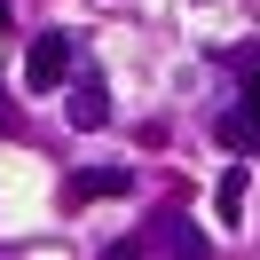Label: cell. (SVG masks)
I'll use <instances>...</instances> for the list:
<instances>
[{
	"label": "cell",
	"instance_id": "obj_5",
	"mask_svg": "<svg viewBox=\"0 0 260 260\" xmlns=\"http://www.w3.org/2000/svg\"><path fill=\"white\" fill-rule=\"evenodd\" d=\"M213 213H221V221H237V213H244V166H229V174H221V189H213Z\"/></svg>",
	"mask_w": 260,
	"mask_h": 260
},
{
	"label": "cell",
	"instance_id": "obj_8",
	"mask_svg": "<svg viewBox=\"0 0 260 260\" xmlns=\"http://www.w3.org/2000/svg\"><path fill=\"white\" fill-rule=\"evenodd\" d=\"M8 24H16V16H8V0H0V32H8Z\"/></svg>",
	"mask_w": 260,
	"mask_h": 260
},
{
	"label": "cell",
	"instance_id": "obj_7",
	"mask_svg": "<svg viewBox=\"0 0 260 260\" xmlns=\"http://www.w3.org/2000/svg\"><path fill=\"white\" fill-rule=\"evenodd\" d=\"M103 260H134V244H111V252H103Z\"/></svg>",
	"mask_w": 260,
	"mask_h": 260
},
{
	"label": "cell",
	"instance_id": "obj_4",
	"mask_svg": "<svg viewBox=\"0 0 260 260\" xmlns=\"http://www.w3.org/2000/svg\"><path fill=\"white\" fill-rule=\"evenodd\" d=\"M213 134H221L229 150H260V118H244V111H221V126H213Z\"/></svg>",
	"mask_w": 260,
	"mask_h": 260
},
{
	"label": "cell",
	"instance_id": "obj_3",
	"mask_svg": "<svg viewBox=\"0 0 260 260\" xmlns=\"http://www.w3.org/2000/svg\"><path fill=\"white\" fill-rule=\"evenodd\" d=\"M111 118V95H103L95 79H79V95H71V126H103Z\"/></svg>",
	"mask_w": 260,
	"mask_h": 260
},
{
	"label": "cell",
	"instance_id": "obj_6",
	"mask_svg": "<svg viewBox=\"0 0 260 260\" xmlns=\"http://www.w3.org/2000/svg\"><path fill=\"white\" fill-rule=\"evenodd\" d=\"M244 118H260V71L244 79Z\"/></svg>",
	"mask_w": 260,
	"mask_h": 260
},
{
	"label": "cell",
	"instance_id": "obj_2",
	"mask_svg": "<svg viewBox=\"0 0 260 260\" xmlns=\"http://www.w3.org/2000/svg\"><path fill=\"white\" fill-rule=\"evenodd\" d=\"M134 174L126 166H87V174H71V205H95V197H126Z\"/></svg>",
	"mask_w": 260,
	"mask_h": 260
},
{
	"label": "cell",
	"instance_id": "obj_1",
	"mask_svg": "<svg viewBox=\"0 0 260 260\" xmlns=\"http://www.w3.org/2000/svg\"><path fill=\"white\" fill-rule=\"evenodd\" d=\"M63 79H71V40H63V32L32 40V55H24V87L48 95V87H63Z\"/></svg>",
	"mask_w": 260,
	"mask_h": 260
}]
</instances>
